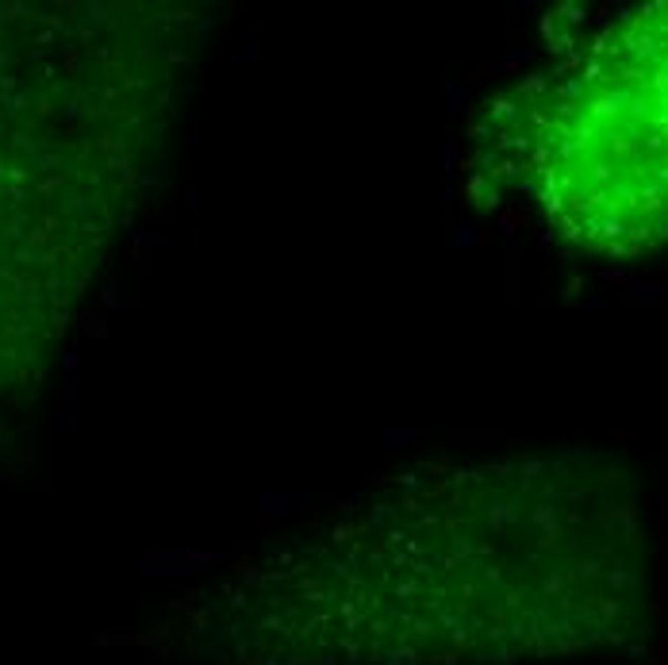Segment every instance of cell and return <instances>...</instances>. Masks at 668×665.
Instances as JSON below:
<instances>
[{
	"label": "cell",
	"instance_id": "2",
	"mask_svg": "<svg viewBox=\"0 0 668 665\" xmlns=\"http://www.w3.org/2000/svg\"><path fill=\"white\" fill-rule=\"evenodd\" d=\"M473 177L591 258L668 247V0L561 16L473 127Z\"/></svg>",
	"mask_w": 668,
	"mask_h": 665
},
{
	"label": "cell",
	"instance_id": "1",
	"mask_svg": "<svg viewBox=\"0 0 668 665\" xmlns=\"http://www.w3.org/2000/svg\"><path fill=\"white\" fill-rule=\"evenodd\" d=\"M641 496L599 454L422 465L192 596V650L230 665H488L630 631Z\"/></svg>",
	"mask_w": 668,
	"mask_h": 665
}]
</instances>
